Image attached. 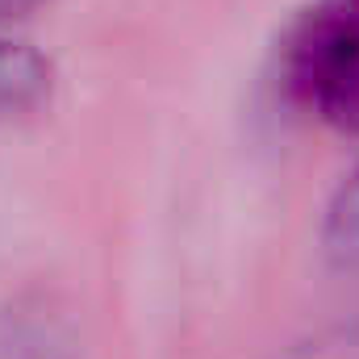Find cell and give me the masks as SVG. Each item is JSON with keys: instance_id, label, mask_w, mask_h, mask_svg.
<instances>
[{"instance_id": "cell-4", "label": "cell", "mask_w": 359, "mask_h": 359, "mask_svg": "<svg viewBox=\"0 0 359 359\" xmlns=\"http://www.w3.org/2000/svg\"><path fill=\"white\" fill-rule=\"evenodd\" d=\"M284 359H359V326L322 330V334L305 339L301 347H292Z\"/></svg>"}, {"instance_id": "cell-3", "label": "cell", "mask_w": 359, "mask_h": 359, "mask_svg": "<svg viewBox=\"0 0 359 359\" xmlns=\"http://www.w3.org/2000/svg\"><path fill=\"white\" fill-rule=\"evenodd\" d=\"M322 247H326L334 268L359 280V168L330 196L326 226H322Z\"/></svg>"}, {"instance_id": "cell-5", "label": "cell", "mask_w": 359, "mask_h": 359, "mask_svg": "<svg viewBox=\"0 0 359 359\" xmlns=\"http://www.w3.org/2000/svg\"><path fill=\"white\" fill-rule=\"evenodd\" d=\"M42 0H0V21H8V17H25L29 8H38Z\"/></svg>"}, {"instance_id": "cell-2", "label": "cell", "mask_w": 359, "mask_h": 359, "mask_svg": "<svg viewBox=\"0 0 359 359\" xmlns=\"http://www.w3.org/2000/svg\"><path fill=\"white\" fill-rule=\"evenodd\" d=\"M50 88V67L38 50L0 38V113H21Z\"/></svg>"}, {"instance_id": "cell-1", "label": "cell", "mask_w": 359, "mask_h": 359, "mask_svg": "<svg viewBox=\"0 0 359 359\" xmlns=\"http://www.w3.org/2000/svg\"><path fill=\"white\" fill-rule=\"evenodd\" d=\"M280 84L322 126L359 138V0H313L280 50Z\"/></svg>"}]
</instances>
